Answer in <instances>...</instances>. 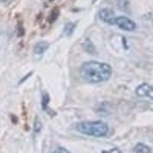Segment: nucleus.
Segmentation results:
<instances>
[{
    "label": "nucleus",
    "mask_w": 153,
    "mask_h": 153,
    "mask_svg": "<svg viewBox=\"0 0 153 153\" xmlns=\"http://www.w3.org/2000/svg\"><path fill=\"white\" fill-rule=\"evenodd\" d=\"M113 69L109 64L91 61L84 63L80 69L82 79L91 84H99L110 79Z\"/></svg>",
    "instance_id": "obj_1"
},
{
    "label": "nucleus",
    "mask_w": 153,
    "mask_h": 153,
    "mask_svg": "<svg viewBox=\"0 0 153 153\" xmlns=\"http://www.w3.org/2000/svg\"><path fill=\"white\" fill-rule=\"evenodd\" d=\"M76 129L86 136L100 138L107 135L109 126L103 121H84L76 124Z\"/></svg>",
    "instance_id": "obj_2"
},
{
    "label": "nucleus",
    "mask_w": 153,
    "mask_h": 153,
    "mask_svg": "<svg viewBox=\"0 0 153 153\" xmlns=\"http://www.w3.org/2000/svg\"><path fill=\"white\" fill-rule=\"evenodd\" d=\"M115 25H117L119 28L126 31H132L136 28V23L132 19L126 16H120L116 18Z\"/></svg>",
    "instance_id": "obj_3"
},
{
    "label": "nucleus",
    "mask_w": 153,
    "mask_h": 153,
    "mask_svg": "<svg viewBox=\"0 0 153 153\" xmlns=\"http://www.w3.org/2000/svg\"><path fill=\"white\" fill-rule=\"evenodd\" d=\"M136 94L139 97H148L153 100V87L147 83H143L138 86Z\"/></svg>",
    "instance_id": "obj_4"
},
{
    "label": "nucleus",
    "mask_w": 153,
    "mask_h": 153,
    "mask_svg": "<svg viewBox=\"0 0 153 153\" xmlns=\"http://www.w3.org/2000/svg\"><path fill=\"white\" fill-rule=\"evenodd\" d=\"M100 19L109 25H115V13L110 9H102L99 12Z\"/></svg>",
    "instance_id": "obj_5"
},
{
    "label": "nucleus",
    "mask_w": 153,
    "mask_h": 153,
    "mask_svg": "<svg viewBox=\"0 0 153 153\" xmlns=\"http://www.w3.org/2000/svg\"><path fill=\"white\" fill-rule=\"evenodd\" d=\"M49 46H50V45H49L48 42H38V43H37L36 45L34 46L33 51L35 54L40 55V54H42L45 52L48 49Z\"/></svg>",
    "instance_id": "obj_6"
},
{
    "label": "nucleus",
    "mask_w": 153,
    "mask_h": 153,
    "mask_svg": "<svg viewBox=\"0 0 153 153\" xmlns=\"http://www.w3.org/2000/svg\"><path fill=\"white\" fill-rule=\"evenodd\" d=\"M133 152L136 153H152L150 147L142 143H137L136 146H134Z\"/></svg>",
    "instance_id": "obj_7"
},
{
    "label": "nucleus",
    "mask_w": 153,
    "mask_h": 153,
    "mask_svg": "<svg viewBox=\"0 0 153 153\" xmlns=\"http://www.w3.org/2000/svg\"><path fill=\"white\" fill-rule=\"evenodd\" d=\"M60 15V10L58 7H54L51 10L48 18V22L49 23H53L56 21Z\"/></svg>",
    "instance_id": "obj_8"
},
{
    "label": "nucleus",
    "mask_w": 153,
    "mask_h": 153,
    "mask_svg": "<svg viewBox=\"0 0 153 153\" xmlns=\"http://www.w3.org/2000/svg\"><path fill=\"white\" fill-rule=\"evenodd\" d=\"M50 102V97L48 94H44L43 96H42V109L45 111L48 112V103Z\"/></svg>",
    "instance_id": "obj_9"
},
{
    "label": "nucleus",
    "mask_w": 153,
    "mask_h": 153,
    "mask_svg": "<svg viewBox=\"0 0 153 153\" xmlns=\"http://www.w3.org/2000/svg\"><path fill=\"white\" fill-rule=\"evenodd\" d=\"M74 29H75V24H74V23L68 22V23H67V25H65V29H64V31H65V33L68 36H69V35H71L72 34H73Z\"/></svg>",
    "instance_id": "obj_10"
},
{
    "label": "nucleus",
    "mask_w": 153,
    "mask_h": 153,
    "mask_svg": "<svg viewBox=\"0 0 153 153\" xmlns=\"http://www.w3.org/2000/svg\"><path fill=\"white\" fill-rule=\"evenodd\" d=\"M117 6L121 11H126L129 7V1L128 0H119Z\"/></svg>",
    "instance_id": "obj_11"
},
{
    "label": "nucleus",
    "mask_w": 153,
    "mask_h": 153,
    "mask_svg": "<svg viewBox=\"0 0 153 153\" xmlns=\"http://www.w3.org/2000/svg\"><path fill=\"white\" fill-rule=\"evenodd\" d=\"M42 122H41L40 119L38 118V117H36L35 122H34V132H35V133H38V132H39L42 130Z\"/></svg>",
    "instance_id": "obj_12"
},
{
    "label": "nucleus",
    "mask_w": 153,
    "mask_h": 153,
    "mask_svg": "<svg viewBox=\"0 0 153 153\" xmlns=\"http://www.w3.org/2000/svg\"><path fill=\"white\" fill-rule=\"evenodd\" d=\"M85 44H86L85 46H88V48H87V51H89L90 53H94L93 51H94V45H92V43H91V42H90L89 40H87V41H86Z\"/></svg>",
    "instance_id": "obj_13"
},
{
    "label": "nucleus",
    "mask_w": 153,
    "mask_h": 153,
    "mask_svg": "<svg viewBox=\"0 0 153 153\" xmlns=\"http://www.w3.org/2000/svg\"><path fill=\"white\" fill-rule=\"evenodd\" d=\"M53 153H71L68 149H66L65 148H63V147H58L57 149H56Z\"/></svg>",
    "instance_id": "obj_14"
},
{
    "label": "nucleus",
    "mask_w": 153,
    "mask_h": 153,
    "mask_svg": "<svg viewBox=\"0 0 153 153\" xmlns=\"http://www.w3.org/2000/svg\"><path fill=\"white\" fill-rule=\"evenodd\" d=\"M102 153H122V152L120 151L119 149L114 148V149H112L108 150V151L102 152Z\"/></svg>",
    "instance_id": "obj_15"
},
{
    "label": "nucleus",
    "mask_w": 153,
    "mask_h": 153,
    "mask_svg": "<svg viewBox=\"0 0 153 153\" xmlns=\"http://www.w3.org/2000/svg\"><path fill=\"white\" fill-rule=\"evenodd\" d=\"M0 1H1V2H6L7 0H0Z\"/></svg>",
    "instance_id": "obj_16"
},
{
    "label": "nucleus",
    "mask_w": 153,
    "mask_h": 153,
    "mask_svg": "<svg viewBox=\"0 0 153 153\" xmlns=\"http://www.w3.org/2000/svg\"><path fill=\"white\" fill-rule=\"evenodd\" d=\"M95 1H97V0H94V2H95Z\"/></svg>",
    "instance_id": "obj_17"
}]
</instances>
